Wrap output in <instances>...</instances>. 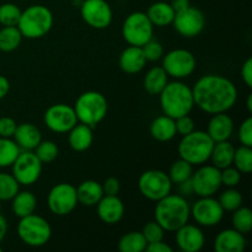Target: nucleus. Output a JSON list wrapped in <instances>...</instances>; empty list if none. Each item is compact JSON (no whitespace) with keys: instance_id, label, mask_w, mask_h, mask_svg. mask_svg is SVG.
Listing matches in <instances>:
<instances>
[{"instance_id":"13","label":"nucleus","mask_w":252,"mask_h":252,"mask_svg":"<svg viewBox=\"0 0 252 252\" xmlns=\"http://www.w3.org/2000/svg\"><path fill=\"white\" fill-rule=\"evenodd\" d=\"M193 193L199 197H209L220 189V170L214 165H204L191 176Z\"/></svg>"},{"instance_id":"10","label":"nucleus","mask_w":252,"mask_h":252,"mask_svg":"<svg viewBox=\"0 0 252 252\" xmlns=\"http://www.w3.org/2000/svg\"><path fill=\"white\" fill-rule=\"evenodd\" d=\"M162 69L177 80L189 78L196 69V58L187 49H174L162 56Z\"/></svg>"},{"instance_id":"53","label":"nucleus","mask_w":252,"mask_h":252,"mask_svg":"<svg viewBox=\"0 0 252 252\" xmlns=\"http://www.w3.org/2000/svg\"><path fill=\"white\" fill-rule=\"evenodd\" d=\"M6 233H7V221L6 219H5V217L0 214V243L4 240Z\"/></svg>"},{"instance_id":"44","label":"nucleus","mask_w":252,"mask_h":252,"mask_svg":"<svg viewBox=\"0 0 252 252\" xmlns=\"http://www.w3.org/2000/svg\"><path fill=\"white\" fill-rule=\"evenodd\" d=\"M239 140L246 147H252V118L249 117L239 127Z\"/></svg>"},{"instance_id":"19","label":"nucleus","mask_w":252,"mask_h":252,"mask_svg":"<svg viewBox=\"0 0 252 252\" xmlns=\"http://www.w3.org/2000/svg\"><path fill=\"white\" fill-rule=\"evenodd\" d=\"M97 216L103 223L117 224L125 216V204L117 196H107L103 194L102 198L96 204Z\"/></svg>"},{"instance_id":"42","label":"nucleus","mask_w":252,"mask_h":252,"mask_svg":"<svg viewBox=\"0 0 252 252\" xmlns=\"http://www.w3.org/2000/svg\"><path fill=\"white\" fill-rule=\"evenodd\" d=\"M142 51L147 62H157L161 59L162 56H164V48H162L161 43L153 38L148 41L145 44H143Z\"/></svg>"},{"instance_id":"51","label":"nucleus","mask_w":252,"mask_h":252,"mask_svg":"<svg viewBox=\"0 0 252 252\" xmlns=\"http://www.w3.org/2000/svg\"><path fill=\"white\" fill-rule=\"evenodd\" d=\"M10 83L4 75H0V100L4 98L9 94Z\"/></svg>"},{"instance_id":"4","label":"nucleus","mask_w":252,"mask_h":252,"mask_svg":"<svg viewBox=\"0 0 252 252\" xmlns=\"http://www.w3.org/2000/svg\"><path fill=\"white\" fill-rule=\"evenodd\" d=\"M53 26V14L44 5H31L21 11L19 27L22 37L30 39L41 38L51 31Z\"/></svg>"},{"instance_id":"31","label":"nucleus","mask_w":252,"mask_h":252,"mask_svg":"<svg viewBox=\"0 0 252 252\" xmlns=\"http://www.w3.org/2000/svg\"><path fill=\"white\" fill-rule=\"evenodd\" d=\"M147 245L142 231H129L120 239L118 250L121 252H143Z\"/></svg>"},{"instance_id":"6","label":"nucleus","mask_w":252,"mask_h":252,"mask_svg":"<svg viewBox=\"0 0 252 252\" xmlns=\"http://www.w3.org/2000/svg\"><path fill=\"white\" fill-rule=\"evenodd\" d=\"M108 105L105 96L98 91H86L76 98L74 111L78 122L95 127L107 115Z\"/></svg>"},{"instance_id":"43","label":"nucleus","mask_w":252,"mask_h":252,"mask_svg":"<svg viewBox=\"0 0 252 252\" xmlns=\"http://www.w3.org/2000/svg\"><path fill=\"white\" fill-rule=\"evenodd\" d=\"M221 185L226 187H236L241 181V172L236 167L228 166L220 170Z\"/></svg>"},{"instance_id":"54","label":"nucleus","mask_w":252,"mask_h":252,"mask_svg":"<svg viewBox=\"0 0 252 252\" xmlns=\"http://www.w3.org/2000/svg\"><path fill=\"white\" fill-rule=\"evenodd\" d=\"M246 106H248V110H249V112H252V95L250 94V95H249V97H248V102H246Z\"/></svg>"},{"instance_id":"38","label":"nucleus","mask_w":252,"mask_h":252,"mask_svg":"<svg viewBox=\"0 0 252 252\" xmlns=\"http://www.w3.org/2000/svg\"><path fill=\"white\" fill-rule=\"evenodd\" d=\"M218 201L220 203L221 208L224 209V212H234L239 207L243 206L244 198L243 194L238 189H235V187H229L228 189H225L219 196Z\"/></svg>"},{"instance_id":"49","label":"nucleus","mask_w":252,"mask_h":252,"mask_svg":"<svg viewBox=\"0 0 252 252\" xmlns=\"http://www.w3.org/2000/svg\"><path fill=\"white\" fill-rule=\"evenodd\" d=\"M147 252H171L172 249L171 246L167 245L164 241H157V243L148 244L147 248H145Z\"/></svg>"},{"instance_id":"15","label":"nucleus","mask_w":252,"mask_h":252,"mask_svg":"<svg viewBox=\"0 0 252 252\" xmlns=\"http://www.w3.org/2000/svg\"><path fill=\"white\" fill-rule=\"evenodd\" d=\"M191 214L198 225L211 228L220 223L224 217V209L213 196L201 197L191 208Z\"/></svg>"},{"instance_id":"50","label":"nucleus","mask_w":252,"mask_h":252,"mask_svg":"<svg viewBox=\"0 0 252 252\" xmlns=\"http://www.w3.org/2000/svg\"><path fill=\"white\" fill-rule=\"evenodd\" d=\"M179 191H180V193H181V196H187V194L193 193L191 179L187 180V181L181 182V184H179Z\"/></svg>"},{"instance_id":"26","label":"nucleus","mask_w":252,"mask_h":252,"mask_svg":"<svg viewBox=\"0 0 252 252\" xmlns=\"http://www.w3.org/2000/svg\"><path fill=\"white\" fill-rule=\"evenodd\" d=\"M175 15H176V12H175V10L172 9L171 4L165 1L154 2L153 5H150L147 12V16L149 17L153 26H159V27H164V26H169V25H171L175 19Z\"/></svg>"},{"instance_id":"1","label":"nucleus","mask_w":252,"mask_h":252,"mask_svg":"<svg viewBox=\"0 0 252 252\" xmlns=\"http://www.w3.org/2000/svg\"><path fill=\"white\" fill-rule=\"evenodd\" d=\"M194 106L203 112H226L238 100V89L231 80L217 74H208L196 81L192 89Z\"/></svg>"},{"instance_id":"7","label":"nucleus","mask_w":252,"mask_h":252,"mask_svg":"<svg viewBox=\"0 0 252 252\" xmlns=\"http://www.w3.org/2000/svg\"><path fill=\"white\" fill-rule=\"evenodd\" d=\"M17 234L21 241L32 248L46 245L52 236V228L48 221L41 216L32 213L20 218L17 224Z\"/></svg>"},{"instance_id":"41","label":"nucleus","mask_w":252,"mask_h":252,"mask_svg":"<svg viewBox=\"0 0 252 252\" xmlns=\"http://www.w3.org/2000/svg\"><path fill=\"white\" fill-rule=\"evenodd\" d=\"M142 234L145 240H147V244H152L164 240L165 230L157 220H154L148 221V223L144 224L142 229Z\"/></svg>"},{"instance_id":"23","label":"nucleus","mask_w":252,"mask_h":252,"mask_svg":"<svg viewBox=\"0 0 252 252\" xmlns=\"http://www.w3.org/2000/svg\"><path fill=\"white\" fill-rule=\"evenodd\" d=\"M12 138L21 150H33L42 140V134L32 123H21L17 125Z\"/></svg>"},{"instance_id":"34","label":"nucleus","mask_w":252,"mask_h":252,"mask_svg":"<svg viewBox=\"0 0 252 252\" xmlns=\"http://www.w3.org/2000/svg\"><path fill=\"white\" fill-rule=\"evenodd\" d=\"M233 228L241 234H249L252 230V212L248 207H239L233 212L231 217Z\"/></svg>"},{"instance_id":"3","label":"nucleus","mask_w":252,"mask_h":252,"mask_svg":"<svg viewBox=\"0 0 252 252\" xmlns=\"http://www.w3.org/2000/svg\"><path fill=\"white\" fill-rule=\"evenodd\" d=\"M160 96V106L164 115L176 118L189 115L194 106L192 89L181 81L167 83Z\"/></svg>"},{"instance_id":"16","label":"nucleus","mask_w":252,"mask_h":252,"mask_svg":"<svg viewBox=\"0 0 252 252\" xmlns=\"http://www.w3.org/2000/svg\"><path fill=\"white\" fill-rule=\"evenodd\" d=\"M44 123L56 133H68L78 123L74 107L65 103H57L44 112Z\"/></svg>"},{"instance_id":"35","label":"nucleus","mask_w":252,"mask_h":252,"mask_svg":"<svg viewBox=\"0 0 252 252\" xmlns=\"http://www.w3.org/2000/svg\"><path fill=\"white\" fill-rule=\"evenodd\" d=\"M192 174H193V166H192L189 162H187L186 160L181 159L180 158L179 160L174 162L170 167L169 171V177L171 180L172 184H181V182L187 181V180L191 179Z\"/></svg>"},{"instance_id":"45","label":"nucleus","mask_w":252,"mask_h":252,"mask_svg":"<svg viewBox=\"0 0 252 252\" xmlns=\"http://www.w3.org/2000/svg\"><path fill=\"white\" fill-rule=\"evenodd\" d=\"M175 126H176V133L181 135H186L194 130V121L189 115L176 118Z\"/></svg>"},{"instance_id":"52","label":"nucleus","mask_w":252,"mask_h":252,"mask_svg":"<svg viewBox=\"0 0 252 252\" xmlns=\"http://www.w3.org/2000/svg\"><path fill=\"white\" fill-rule=\"evenodd\" d=\"M171 6L172 9L175 10V12H179V11H182V10L187 9V7L189 6V0H171Z\"/></svg>"},{"instance_id":"57","label":"nucleus","mask_w":252,"mask_h":252,"mask_svg":"<svg viewBox=\"0 0 252 252\" xmlns=\"http://www.w3.org/2000/svg\"><path fill=\"white\" fill-rule=\"evenodd\" d=\"M1 251H2V249H1V248H0V252H1Z\"/></svg>"},{"instance_id":"25","label":"nucleus","mask_w":252,"mask_h":252,"mask_svg":"<svg viewBox=\"0 0 252 252\" xmlns=\"http://www.w3.org/2000/svg\"><path fill=\"white\" fill-rule=\"evenodd\" d=\"M68 142L69 145L75 152H85L91 147L94 140L93 127L84 123H76L70 130H69Z\"/></svg>"},{"instance_id":"18","label":"nucleus","mask_w":252,"mask_h":252,"mask_svg":"<svg viewBox=\"0 0 252 252\" xmlns=\"http://www.w3.org/2000/svg\"><path fill=\"white\" fill-rule=\"evenodd\" d=\"M176 244L184 252H198L202 250L206 243L203 231L201 228L186 223L176 231Z\"/></svg>"},{"instance_id":"40","label":"nucleus","mask_w":252,"mask_h":252,"mask_svg":"<svg viewBox=\"0 0 252 252\" xmlns=\"http://www.w3.org/2000/svg\"><path fill=\"white\" fill-rule=\"evenodd\" d=\"M21 10L12 2H5L0 5V24L2 26H17Z\"/></svg>"},{"instance_id":"46","label":"nucleus","mask_w":252,"mask_h":252,"mask_svg":"<svg viewBox=\"0 0 252 252\" xmlns=\"http://www.w3.org/2000/svg\"><path fill=\"white\" fill-rule=\"evenodd\" d=\"M17 123L11 117H0V137L12 138L16 130Z\"/></svg>"},{"instance_id":"24","label":"nucleus","mask_w":252,"mask_h":252,"mask_svg":"<svg viewBox=\"0 0 252 252\" xmlns=\"http://www.w3.org/2000/svg\"><path fill=\"white\" fill-rule=\"evenodd\" d=\"M78 203L85 207H94L103 197L102 185L94 180H86L76 187Z\"/></svg>"},{"instance_id":"20","label":"nucleus","mask_w":252,"mask_h":252,"mask_svg":"<svg viewBox=\"0 0 252 252\" xmlns=\"http://www.w3.org/2000/svg\"><path fill=\"white\" fill-rule=\"evenodd\" d=\"M234 132L233 118L225 112L214 113L208 122L207 133L214 143L229 140Z\"/></svg>"},{"instance_id":"9","label":"nucleus","mask_w":252,"mask_h":252,"mask_svg":"<svg viewBox=\"0 0 252 252\" xmlns=\"http://www.w3.org/2000/svg\"><path fill=\"white\" fill-rule=\"evenodd\" d=\"M138 189L145 198L158 202L171 193L172 182L169 175L161 170H148L140 175L138 180Z\"/></svg>"},{"instance_id":"17","label":"nucleus","mask_w":252,"mask_h":252,"mask_svg":"<svg viewBox=\"0 0 252 252\" xmlns=\"http://www.w3.org/2000/svg\"><path fill=\"white\" fill-rule=\"evenodd\" d=\"M172 24H174L175 30L181 36L192 38V37L198 36L203 31L206 26V19L201 10L189 5L187 9L176 12Z\"/></svg>"},{"instance_id":"27","label":"nucleus","mask_w":252,"mask_h":252,"mask_svg":"<svg viewBox=\"0 0 252 252\" xmlns=\"http://www.w3.org/2000/svg\"><path fill=\"white\" fill-rule=\"evenodd\" d=\"M150 134L158 142H169L177 134L175 120L166 115L155 118L150 125Z\"/></svg>"},{"instance_id":"55","label":"nucleus","mask_w":252,"mask_h":252,"mask_svg":"<svg viewBox=\"0 0 252 252\" xmlns=\"http://www.w3.org/2000/svg\"><path fill=\"white\" fill-rule=\"evenodd\" d=\"M73 4L76 5V6H80L83 4V0H73Z\"/></svg>"},{"instance_id":"11","label":"nucleus","mask_w":252,"mask_h":252,"mask_svg":"<svg viewBox=\"0 0 252 252\" xmlns=\"http://www.w3.org/2000/svg\"><path fill=\"white\" fill-rule=\"evenodd\" d=\"M11 167L12 176L22 186H31L36 184L42 172V162L32 150L20 152Z\"/></svg>"},{"instance_id":"5","label":"nucleus","mask_w":252,"mask_h":252,"mask_svg":"<svg viewBox=\"0 0 252 252\" xmlns=\"http://www.w3.org/2000/svg\"><path fill=\"white\" fill-rule=\"evenodd\" d=\"M214 142L208 133L203 130H193L186 135H182L177 152L181 159L194 165H202L211 158Z\"/></svg>"},{"instance_id":"12","label":"nucleus","mask_w":252,"mask_h":252,"mask_svg":"<svg viewBox=\"0 0 252 252\" xmlns=\"http://www.w3.org/2000/svg\"><path fill=\"white\" fill-rule=\"evenodd\" d=\"M49 211L59 217L70 214L78 206L76 189L70 184H58L48 193L47 198Z\"/></svg>"},{"instance_id":"32","label":"nucleus","mask_w":252,"mask_h":252,"mask_svg":"<svg viewBox=\"0 0 252 252\" xmlns=\"http://www.w3.org/2000/svg\"><path fill=\"white\" fill-rule=\"evenodd\" d=\"M22 34L17 26H4L0 30V51L12 52L20 46Z\"/></svg>"},{"instance_id":"2","label":"nucleus","mask_w":252,"mask_h":252,"mask_svg":"<svg viewBox=\"0 0 252 252\" xmlns=\"http://www.w3.org/2000/svg\"><path fill=\"white\" fill-rule=\"evenodd\" d=\"M155 220L165 231L175 233L179 228L189 223L191 207L181 194H167L159 199L155 206Z\"/></svg>"},{"instance_id":"21","label":"nucleus","mask_w":252,"mask_h":252,"mask_svg":"<svg viewBox=\"0 0 252 252\" xmlns=\"http://www.w3.org/2000/svg\"><path fill=\"white\" fill-rule=\"evenodd\" d=\"M246 246L244 234L234 228L221 230L214 240V250L217 252H241Z\"/></svg>"},{"instance_id":"56","label":"nucleus","mask_w":252,"mask_h":252,"mask_svg":"<svg viewBox=\"0 0 252 252\" xmlns=\"http://www.w3.org/2000/svg\"><path fill=\"white\" fill-rule=\"evenodd\" d=\"M0 211H1V201H0Z\"/></svg>"},{"instance_id":"29","label":"nucleus","mask_w":252,"mask_h":252,"mask_svg":"<svg viewBox=\"0 0 252 252\" xmlns=\"http://www.w3.org/2000/svg\"><path fill=\"white\" fill-rule=\"evenodd\" d=\"M37 207V199L34 194L30 191H21L17 192L11 199V208L12 212L19 218L30 216L34 213Z\"/></svg>"},{"instance_id":"39","label":"nucleus","mask_w":252,"mask_h":252,"mask_svg":"<svg viewBox=\"0 0 252 252\" xmlns=\"http://www.w3.org/2000/svg\"><path fill=\"white\" fill-rule=\"evenodd\" d=\"M33 150V153L42 164H49V162L54 161L59 154L58 147L52 140H41Z\"/></svg>"},{"instance_id":"30","label":"nucleus","mask_w":252,"mask_h":252,"mask_svg":"<svg viewBox=\"0 0 252 252\" xmlns=\"http://www.w3.org/2000/svg\"><path fill=\"white\" fill-rule=\"evenodd\" d=\"M169 75L162 66H154L144 76V89L149 95H159L166 86Z\"/></svg>"},{"instance_id":"47","label":"nucleus","mask_w":252,"mask_h":252,"mask_svg":"<svg viewBox=\"0 0 252 252\" xmlns=\"http://www.w3.org/2000/svg\"><path fill=\"white\" fill-rule=\"evenodd\" d=\"M120 181L116 177H108L102 184L103 194H107V196H117L118 192H120Z\"/></svg>"},{"instance_id":"33","label":"nucleus","mask_w":252,"mask_h":252,"mask_svg":"<svg viewBox=\"0 0 252 252\" xmlns=\"http://www.w3.org/2000/svg\"><path fill=\"white\" fill-rule=\"evenodd\" d=\"M21 149L11 138L0 137V169L9 167L14 164Z\"/></svg>"},{"instance_id":"48","label":"nucleus","mask_w":252,"mask_h":252,"mask_svg":"<svg viewBox=\"0 0 252 252\" xmlns=\"http://www.w3.org/2000/svg\"><path fill=\"white\" fill-rule=\"evenodd\" d=\"M241 76H243L244 83L248 85V88H252V59H246L241 68Z\"/></svg>"},{"instance_id":"36","label":"nucleus","mask_w":252,"mask_h":252,"mask_svg":"<svg viewBox=\"0 0 252 252\" xmlns=\"http://www.w3.org/2000/svg\"><path fill=\"white\" fill-rule=\"evenodd\" d=\"M20 191V184L12 175L0 172V201H11Z\"/></svg>"},{"instance_id":"14","label":"nucleus","mask_w":252,"mask_h":252,"mask_svg":"<svg viewBox=\"0 0 252 252\" xmlns=\"http://www.w3.org/2000/svg\"><path fill=\"white\" fill-rule=\"evenodd\" d=\"M80 14L90 27L103 30L112 22V9L106 0H83Z\"/></svg>"},{"instance_id":"28","label":"nucleus","mask_w":252,"mask_h":252,"mask_svg":"<svg viewBox=\"0 0 252 252\" xmlns=\"http://www.w3.org/2000/svg\"><path fill=\"white\" fill-rule=\"evenodd\" d=\"M234 153H235V148L230 142L228 140L217 142L214 143L209 160L212 161V165L218 167L219 170H223L233 165Z\"/></svg>"},{"instance_id":"37","label":"nucleus","mask_w":252,"mask_h":252,"mask_svg":"<svg viewBox=\"0 0 252 252\" xmlns=\"http://www.w3.org/2000/svg\"><path fill=\"white\" fill-rule=\"evenodd\" d=\"M233 164L241 174H250L252 171V149L251 147L241 145L235 149Z\"/></svg>"},{"instance_id":"22","label":"nucleus","mask_w":252,"mask_h":252,"mask_svg":"<svg viewBox=\"0 0 252 252\" xmlns=\"http://www.w3.org/2000/svg\"><path fill=\"white\" fill-rule=\"evenodd\" d=\"M118 64H120V68L127 74H137L142 71L147 64V59L143 54L142 47H127L121 53Z\"/></svg>"},{"instance_id":"8","label":"nucleus","mask_w":252,"mask_h":252,"mask_svg":"<svg viewBox=\"0 0 252 252\" xmlns=\"http://www.w3.org/2000/svg\"><path fill=\"white\" fill-rule=\"evenodd\" d=\"M153 33H154V26L145 12H132L123 22V38L129 46L142 47L153 38Z\"/></svg>"}]
</instances>
